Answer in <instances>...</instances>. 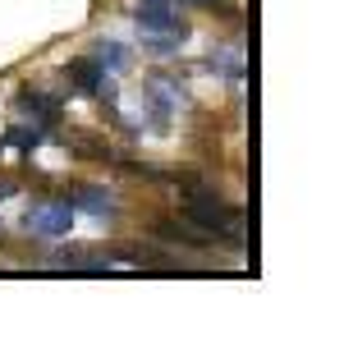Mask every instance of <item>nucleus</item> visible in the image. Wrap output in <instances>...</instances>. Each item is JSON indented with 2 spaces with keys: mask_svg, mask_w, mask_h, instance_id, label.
I'll return each instance as SVG.
<instances>
[{
  "mask_svg": "<svg viewBox=\"0 0 344 358\" xmlns=\"http://www.w3.org/2000/svg\"><path fill=\"white\" fill-rule=\"evenodd\" d=\"M28 225L37 234H64L69 230V202H46V207L28 211Z\"/></svg>",
  "mask_w": 344,
  "mask_h": 358,
  "instance_id": "f257e3e1",
  "label": "nucleus"
},
{
  "mask_svg": "<svg viewBox=\"0 0 344 358\" xmlns=\"http://www.w3.org/2000/svg\"><path fill=\"white\" fill-rule=\"evenodd\" d=\"M73 202H78V207H87V211H110L115 207V198L106 189H78V193H73Z\"/></svg>",
  "mask_w": 344,
  "mask_h": 358,
  "instance_id": "f03ea898",
  "label": "nucleus"
},
{
  "mask_svg": "<svg viewBox=\"0 0 344 358\" xmlns=\"http://www.w3.org/2000/svg\"><path fill=\"white\" fill-rule=\"evenodd\" d=\"M10 193H14V184H10V179H0V198H10Z\"/></svg>",
  "mask_w": 344,
  "mask_h": 358,
  "instance_id": "7ed1b4c3",
  "label": "nucleus"
},
{
  "mask_svg": "<svg viewBox=\"0 0 344 358\" xmlns=\"http://www.w3.org/2000/svg\"><path fill=\"white\" fill-rule=\"evenodd\" d=\"M202 5H216V0H202Z\"/></svg>",
  "mask_w": 344,
  "mask_h": 358,
  "instance_id": "20e7f679",
  "label": "nucleus"
}]
</instances>
